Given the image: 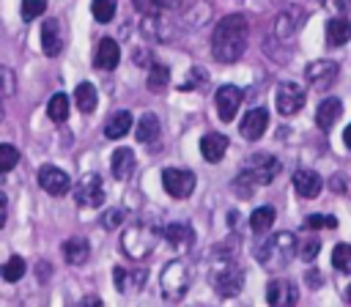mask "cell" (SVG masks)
<instances>
[{"label":"cell","instance_id":"obj_1","mask_svg":"<svg viewBox=\"0 0 351 307\" xmlns=\"http://www.w3.org/2000/svg\"><path fill=\"white\" fill-rule=\"evenodd\" d=\"M247 36H250V25L241 14H228L219 19V25L214 27L211 36V55L219 63H236L244 49H247Z\"/></svg>","mask_w":351,"mask_h":307},{"label":"cell","instance_id":"obj_2","mask_svg":"<svg viewBox=\"0 0 351 307\" xmlns=\"http://www.w3.org/2000/svg\"><path fill=\"white\" fill-rule=\"evenodd\" d=\"M277 173H280V162H277L274 156H269V154H252V156L244 162L241 173L236 175L233 189L239 192V197L247 200V197L255 195L258 186L271 184V181L277 178Z\"/></svg>","mask_w":351,"mask_h":307},{"label":"cell","instance_id":"obj_3","mask_svg":"<svg viewBox=\"0 0 351 307\" xmlns=\"http://www.w3.org/2000/svg\"><path fill=\"white\" fill-rule=\"evenodd\" d=\"M299 252V244H296V236L282 230V233H274L269 238H263L258 247H255V258L258 263L266 269V271H282L293 255Z\"/></svg>","mask_w":351,"mask_h":307},{"label":"cell","instance_id":"obj_4","mask_svg":"<svg viewBox=\"0 0 351 307\" xmlns=\"http://www.w3.org/2000/svg\"><path fill=\"white\" fill-rule=\"evenodd\" d=\"M159 238H165V230H159L156 222H132L121 236V249L132 260H145L156 249Z\"/></svg>","mask_w":351,"mask_h":307},{"label":"cell","instance_id":"obj_5","mask_svg":"<svg viewBox=\"0 0 351 307\" xmlns=\"http://www.w3.org/2000/svg\"><path fill=\"white\" fill-rule=\"evenodd\" d=\"M159 285H162V296L167 302H181L192 285V266L186 260L165 263V269L159 274Z\"/></svg>","mask_w":351,"mask_h":307},{"label":"cell","instance_id":"obj_6","mask_svg":"<svg viewBox=\"0 0 351 307\" xmlns=\"http://www.w3.org/2000/svg\"><path fill=\"white\" fill-rule=\"evenodd\" d=\"M244 285V271L233 258H225L214 271H211V288L222 299H233Z\"/></svg>","mask_w":351,"mask_h":307},{"label":"cell","instance_id":"obj_7","mask_svg":"<svg viewBox=\"0 0 351 307\" xmlns=\"http://www.w3.org/2000/svg\"><path fill=\"white\" fill-rule=\"evenodd\" d=\"M74 200H77V206H82V208H96V206L104 203V186H101L99 173H85V175L77 181V186H74Z\"/></svg>","mask_w":351,"mask_h":307},{"label":"cell","instance_id":"obj_8","mask_svg":"<svg viewBox=\"0 0 351 307\" xmlns=\"http://www.w3.org/2000/svg\"><path fill=\"white\" fill-rule=\"evenodd\" d=\"M162 186H165V192H167L170 197L184 200V197H189L192 189H195V173L181 170V167H167V170L162 173Z\"/></svg>","mask_w":351,"mask_h":307},{"label":"cell","instance_id":"obj_9","mask_svg":"<svg viewBox=\"0 0 351 307\" xmlns=\"http://www.w3.org/2000/svg\"><path fill=\"white\" fill-rule=\"evenodd\" d=\"M304 99H307V90L299 85V82H282L280 88H277V112L280 115H296L302 107H304Z\"/></svg>","mask_w":351,"mask_h":307},{"label":"cell","instance_id":"obj_10","mask_svg":"<svg viewBox=\"0 0 351 307\" xmlns=\"http://www.w3.org/2000/svg\"><path fill=\"white\" fill-rule=\"evenodd\" d=\"M337 74H340V66H337L335 60H313V63H307V69H304V79H307V85L315 88V90H326L329 85H335Z\"/></svg>","mask_w":351,"mask_h":307},{"label":"cell","instance_id":"obj_11","mask_svg":"<svg viewBox=\"0 0 351 307\" xmlns=\"http://www.w3.org/2000/svg\"><path fill=\"white\" fill-rule=\"evenodd\" d=\"M241 99H244L241 88H236V85H219V90L214 93V104H217L219 121H225V123L233 121L236 112H239V107H241Z\"/></svg>","mask_w":351,"mask_h":307},{"label":"cell","instance_id":"obj_12","mask_svg":"<svg viewBox=\"0 0 351 307\" xmlns=\"http://www.w3.org/2000/svg\"><path fill=\"white\" fill-rule=\"evenodd\" d=\"M304 25V11L299 5H285L274 19V36L280 41H288L296 36V30Z\"/></svg>","mask_w":351,"mask_h":307},{"label":"cell","instance_id":"obj_13","mask_svg":"<svg viewBox=\"0 0 351 307\" xmlns=\"http://www.w3.org/2000/svg\"><path fill=\"white\" fill-rule=\"evenodd\" d=\"M38 186H41L44 192H49L52 197H60V195L69 192L71 181H69V173H63L60 167H55V164H41V167H38Z\"/></svg>","mask_w":351,"mask_h":307},{"label":"cell","instance_id":"obj_14","mask_svg":"<svg viewBox=\"0 0 351 307\" xmlns=\"http://www.w3.org/2000/svg\"><path fill=\"white\" fill-rule=\"evenodd\" d=\"M63 25H60V19H44V27H41V49H44V55H49V58H55V55H60V49H63Z\"/></svg>","mask_w":351,"mask_h":307},{"label":"cell","instance_id":"obj_15","mask_svg":"<svg viewBox=\"0 0 351 307\" xmlns=\"http://www.w3.org/2000/svg\"><path fill=\"white\" fill-rule=\"evenodd\" d=\"M269 126V112L266 107H252L244 118H241V137L244 140H261L263 132Z\"/></svg>","mask_w":351,"mask_h":307},{"label":"cell","instance_id":"obj_16","mask_svg":"<svg viewBox=\"0 0 351 307\" xmlns=\"http://www.w3.org/2000/svg\"><path fill=\"white\" fill-rule=\"evenodd\" d=\"M296 299H299V291H296V285H293L291 280H274V282H269V288H266V302L274 304V307L296 304Z\"/></svg>","mask_w":351,"mask_h":307},{"label":"cell","instance_id":"obj_17","mask_svg":"<svg viewBox=\"0 0 351 307\" xmlns=\"http://www.w3.org/2000/svg\"><path fill=\"white\" fill-rule=\"evenodd\" d=\"M165 238H167V244H170L176 252H189L192 244H195V233H192V228L184 225V222L167 225V228H165Z\"/></svg>","mask_w":351,"mask_h":307},{"label":"cell","instance_id":"obj_18","mask_svg":"<svg viewBox=\"0 0 351 307\" xmlns=\"http://www.w3.org/2000/svg\"><path fill=\"white\" fill-rule=\"evenodd\" d=\"M293 186H296V192H299L302 197L313 200V197L321 195L324 181H321V175H318L315 170H296V173H293Z\"/></svg>","mask_w":351,"mask_h":307},{"label":"cell","instance_id":"obj_19","mask_svg":"<svg viewBox=\"0 0 351 307\" xmlns=\"http://www.w3.org/2000/svg\"><path fill=\"white\" fill-rule=\"evenodd\" d=\"M118 60H121V47H118V41H112V38H101L93 63H96L101 71H112V69L118 66Z\"/></svg>","mask_w":351,"mask_h":307},{"label":"cell","instance_id":"obj_20","mask_svg":"<svg viewBox=\"0 0 351 307\" xmlns=\"http://www.w3.org/2000/svg\"><path fill=\"white\" fill-rule=\"evenodd\" d=\"M225 151H228V137L225 134H219V132H211V134H203V140H200V154H203V159L206 162H219L222 156H225Z\"/></svg>","mask_w":351,"mask_h":307},{"label":"cell","instance_id":"obj_21","mask_svg":"<svg viewBox=\"0 0 351 307\" xmlns=\"http://www.w3.org/2000/svg\"><path fill=\"white\" fill-rule=\"evenodd\" d=\"M340 112H343L340 99H335V96L324 99V101L318 104V110H315V123H318V129H324V132H326V129H332V126L337 123Z\"/></svg>","mask_w":351,"mask_h":307},{"label":"cell","instance_id":"obj_22","mask_svg":"<svg viewBox=\"0 0 351 307\" xmlns=\"http://www.w3.org/2000/svg\"><path fill=\"white\" fill-rule=\"evenodd\" d=\"M326 41L332 47H343L346 41H351V19H346V14H337L326 22Z\"/></svg>","mask_w":351,"mask_h":307},{"label":"cell","instance_id":"obj_23","mask_svg":"<svg viewBox=\"0 0 351 307\" xmlns=\"http://www.w3.org/2000/svg\"><path fill=\"white\" fill-rule=\"evenodd\" d=\"M60 249H63V258H66L71 266H82V263L88 260V255H90V244H88L82 236H71V238H66Z\"/></svg>","mask_w":351,"mask_h":307},{"label":"cell","instance_id":"obj_24","mask_svg":"<svg viewBox=\"0 0 351 307\" xmlns=\"http://www.w3.org/2000/svg\"><path fill=\"white\" fill-rule=\"evenodd\" d=\"M134 164H137V159H134L132 148H118V151L112 154V159H110V170H112V175H115L118 181H126V178L132 175Z\"/></svg>","mask_w":351,"mask_h":307},{"label":"cell","instance_id":"obj_25","mask_svg":"<svg viewBox=\"0 0 351 307\" xmlns=\"http://www.w3.org/2000/svg\"><path fill=\"white\" fill-rule=\"evenodd\" d=\"M112 277H115V288H118V293H137L140 288H143V280H145V271H126V269H121V266H115V271H112Z\"/></svg>","mask_w":351,"mask_h":307},{"label":"cell","instance_id":"obj_26","mask_svg":"<svg viewBox=\"0 0 351 307\" xmlns=\"http://www.w3.org/2000/svg\"><path fill=\"white\" fill-rule=\"evenodd\" d=\"M129 129H132V112L121 110V112H115V115L104 123V137H107V140H121V137L129 134Z\"/></svg>","mask_w":351,"mask_h":307},{"label":"cell","instance_id":"obj_27","mask_svg":"<svg viewBox=\"0 0 351 307\" xmlns=\"http://www.w3.org/2000/svg\"><path fill=\"white\" fill-rule=\"evenodd\" d=\"M274 219H277V211H274L271 206H261V208H255L252 217H250V230H252L255 236H263V233H269V228L274 225Z\"/></svg>","mask_w":351,"mask_h":307},{"label":"cell","instance_id":"obj_28","mask_svg":"<svg viewBox=\"0 0 351 307\" xmlns=\"http://www.w3.org/2000/svg\"><path fill=\"white\" fill-rule=\"evenodd\" d=\"M134 137L140 143H151L159 137V118L154 112H145L140 121H137V129H134Z\"/></svg>","mask_w":351,"mask_h":307},{"label":"cell","instance_id":"obj_29","mask_svg":"<svg viewBox=\"0 0 351 307\" xmlns=\"http://www.w3.org/2000/svg\"><path fill=\"white\" fill-rule=\"evenodd\" d=\"M74 101H77V107L82 112H93L96 110V101H99V93H96V88L90 82H80L77 90H74Z\"/></svg>","mask_w":351,"mask_h":307},{"label":"cell","instance_id":"obj_30","mask_svg":"<svg viewBox=\"0 0 351 307\" xmlns=\"http://www.w3.org/2000/svg\"><path fill=\"white\" fill-rule=\"evenodd\" d=\"M167 85H170V69L165 63H151V69H148V90L162 93Z\"/></svg>","mask_w":351,"mask_h":307},{"label":"cell","instance_id":"obj_31","mask_svg":"<svg viewBox=\"0 0 351 307\" xmlns=\"http://www.w3.org/2000/svg\"><path fill=\"white\" fill-rule=\"evenodd\" d=\"M143 33H145L148 38H156V41H167V38H170V30L165 27L162 14H156V16H145V19H143Z\"/></svg>","mask_w":351,"mask_h":307},{"label":"cell","instance_id":"obj_32","mask_svg":"<svg viewBox=\"0 0 351 307\" xmlns=\"http://www.w3.org/2000/svg\"><path fill=\"white\" fill-rule=\"evenodd\" d=\"M47 115L55 121V123H63L69 121V96L66 93H55L47 104Z\"/></svg>","mask_w":351,"mask_h":307},{"label":"cell","instance_id":"obj_33","mask_svg":"<svg viewBox=\"0 0 351 307\" xmlns=\"http://www.w3.org/2000/svg\"><path fill=\"white\" fill-rule=\"evenodd\" d=\"M132 3H134V8H137L140 14H145V16L165 14V11H170V8L176 5V0H132Z\"/></svg>","mask_w":351,"mask_h":307},{"label":"cell","instance_id":"obj_34","mask_svg":"<svg viewBox=\"0 0 351 307\" xmlns=\"http://www.w3.org/2000/svg\"><path fill=\"white\" fill-rule=\"evenodd\" d=\"M90 11H93V19L104 25V22H110V19L115 16V11H118V0H93Z\"/></svg>","mask_w":351,"mask_h":307},{"label":"cell","instance_id":"obj_35","mask_svg":"<svg viewBox=\"0 0 351 307\" xmlns=\"http://www.w3.org/2000/svg\"><path fill=\"white\" fill-rule=\"evenodd\" d=\"M332 266L343 274H351V244H337L332 249Z\"/></svg>","mask_w":351,"mask_h":307},{"label":"cell","instance_id":"obj_36","mask_svg":"<svg viewBox=\"0 0 351 307\" xmlns=\"http://www.w3.org/2000/svg\"><path fill=\"white\" fill-rule=\"evenodd\" d=\"M3 280L5 282H16V280H22V274H25V260L19 258V255H11L5 263H3Z\"/></svg>","mask_w":351,"mask_h":307},{"label":"cell","instance_id":"obj_37","mask_svg":"<svg viewBox=\"0 0 351 307\" xmlns=\"http://www.w3.org/2000/svg\"><path fill=\"white\" fill-rule=\"evenodd\" d=\"M304 230H318V228H337V219L332 214H307L304 222H302Z\"/></svg>","mask_w":351,"mask_h":307},{"label":"cell","instance_id":"obj_38","mask_svg":"<svg viewBox=\"0 0 351 307\" xmlns=\"http://www.w3.org/2000/svg\"><path fill=\"white\" fill-rule=\"evenodd\" d=\"M16 162H19V151L11 143H3L0 145V173H11Z\"/></svg>","mask_w":351,"mask_h":307},{"label":"cell","instance_id":"obj_39","mask_svg":"<svg viewBox=\"0 0 351 307\" xmlns=\"http://www.w3.org/2000/svg\"><path fill=\"white\" fill-rule=\"evenodd\" d=\"M208 79V74H206V69H200V66H192L189 69V74H186V79L178 85L181 90H195V88H203V82Z\"/></svg>","mask_w":351,"mask_h":307},{"label":"cell","instance_id":"obj_40","mask_svg":"<svg viewBox=\"0 0 351 307\" xmlns=\"http://www.w3.org/2000/svg\"><path fill=\"white\" fill-rule=\"evenodd\" d=\"M47 8V0H22V19L30 22L36 16H41Z\"/></svg>","mask_w":351,"mask_h":307},{"label":"cell","instance_id":"obj_41","mask_svg":"<svg viewBox=\"0 0 351 307\" xmlns=\"http://www.w3.org/2000/svg\"><path fill=\"white\" fill-rule=\"evenodd\" d=\"M318 249H321L318 238H307V241H302V247H299V258H302L304 263H307V260H315Z\"/></svg>","mask_w":351,"mask_h":307},{"label":"cell","instance_id":"obj_42","mask_svg":"<svg viewBox=\"0 0 351 307\" xmlns=\"http://www.w3.org/2000/svg\"><path fill=\"white\" fill-rule=\"evenodd\" d=\"M121 219H123V211H121V208H110V211L101 217V228L112 230V228H118V225H121Z\"/></svg>","mask_w":351,"mask_h":307},{"label":"cell","instance_id":"obj_43","mask_svg":"<svg viewBox=\"0 0 351 307\" xmlns=\"http://www.w3.org/2000/svg\"><path fill=\"white\" fill-rule=\"evenodd\" d=\"M14 85H16L14 82V71L8 66H3V93L5 96H14Z\"/></svg>","mask_w":351,"mask_h":307},{"label":"cell","instance_id":"obj_44","mask_svg":"<svg viewBox=\"0 0 351 307\" xmlns=\"http://www.w3.org/2000/svg\"><path fill=\"white\" fill-rule=\"evenodd\" d=\"M326 8H332L335 14H348L351 11V0H324Z\"/></svg>","mask_w":351,"mask_h":307},{"label":"cell","instance_id":"obj_45","mask_svg":"<svg viewBox=\"0 0 351 307\" xmlns=\"http://www.w3.org/2000/svg\"><path fill=\"white\" fill-rule=\"evenodd\" d=\"M304 280L310 282V288H321V274H318L315 269H310V271L304 274Z\"/></svg>","mask_w":351,"mask_h":307},{"label":"cell","instance_id":"obj_46","mask_svg":"<svg viewBox=\"0 0 351 307\" xmlns=\"http://www.w3.org/2000/svg\"><path fill=\"white\" fill-rule=\"evenodd\" d=\"M343 143L351 148V123H348V126H346V132H343Z\"/></svg>","mask_w":351,"mask_h":307},{"label":"cell","instance_id":"obj_47","mask_svg":"<svg viewBox=\"0 0 351 307\" xmlns=\"http://www.w3.org/2000/svg\"><path fill=\"white\" fill-rule=\"evenodd\" d=\"M346 299H348V302H351V285H348V291H346Z\"/></svg>","mask_w":351,"mask_h":307}]
</instances>
